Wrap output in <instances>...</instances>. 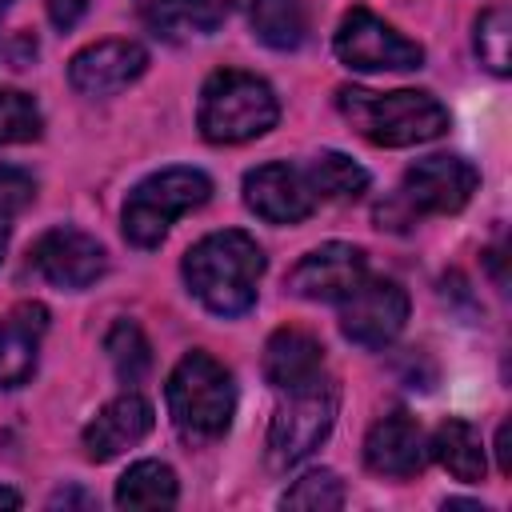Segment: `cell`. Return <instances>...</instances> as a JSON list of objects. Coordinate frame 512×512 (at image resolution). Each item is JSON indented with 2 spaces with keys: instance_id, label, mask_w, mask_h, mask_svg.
Segmentation results:
<instances>
[{
  "instance_id": "5bb4252c",
  "label": "cell",
  "mask_w": 512,
  "mask_h": 512,
  "mask_svg": "<svg viewBox=\"0 0 512 512\" xmlns=\"http://www.w3.org/2000/svg\"><path fill=\"white\" fill-rule=\"evenodd\" d=\"M428 460V440H424V428L416 424V416H408L404 408L380 416L368 436H364V464L376 472V476H388V480H408L424 468Z\"/></svg>"
},
{
  "instance_id": "d6a6232c",
  "label": "cell",
  "mask_w": 512,
  "mask_h": 512,
  "mask_svg": "<svg viewBox=\"0 0 512 512\" xmlns=\"http://www.w3.org/2000/svg\"><path fill=\"white\" fill-rule=\"evenodd\" d=\"M8 8H12V0H0V16H4V12H8Z\"/></svg>"
},
{
  "instance_id": "6da1fadb",
  "label": "cell",
  "mask_w": 512,
  "mask_h": 512,
  "mask_svg": "<svg viewBox=\"0 0 512 512\" xmlns=\"http://www.w3.org/2000/svg\"><path fill=\"white\" fill-rule=\"evenodd\" d=\"M184 284L188 292L216 316H244L256 304V284L264 276V252L260 244L240 232H208L184 252Z\"/></svg>"
},
{
  "instance_id": "7a4b0ae2",
  "label": "cell",
  "mask_w": 512,
  "mask_h": 512,
  "mask_svg": "<svg viewBox=\"0 0 512 512\" xmlns=\"http://www.w3.org/2000/svg\"><path fill=\"white\" fill-rule=\"evenodd\" d=\"M336 108L376 148H412L444 136L452 124L448 108L432 92H416V88H396V92L340 88Z\"/></svg>"
},
{
  "instance_id": "4dcf8cb0",
  "label": "cell",
  "mask_w": 512,
  "mask_h": 512,
  "mask_svg": "<svg viewBox=\"0 0 512 512\" xmlns=\"http://www.w3.org/2000/svg\"><path fill=\"white\" fill-rule=\"evenodd\" d=\"M0 508H20V496L12 488H0Z\"/></svg>"
},
{
  "instance_id": "d6986e66",
  "label": "cell",
  "mask_w": 512,
  "mask_h": 512,
  "mask_svg": "<svg viewBox=\"0 0 512 512\" xmlns=\"http://www.w3.org/2000/svg\"><path fill=\"white\" fill-rule=\"evenodd\" d=\"M308 0H252V32L276 52H296L308 40Z\"/></svg>"
},
{
  "instance_id": "2e32d148",
  "label": "cell",
  "mask_w": 512,
  "mask_h": 512,
  "mask_svg": "<svg viewBox=\"0 0 512 512\" xmlns=\"http://www.w3.org/2000/svg\"><path fill=\"white\" fill-rule=\"evenodd\" d=\"M48 328L44 304H16L0 316V388H20L36 368V348Z\"/></svg>"
},
{
  "instance_id": "7c38bea8",
  "label": "cell",
  "mask_w": 512,
  "mask_h": 512,
  "mask_svg": "<svg viewBox=\"0 0 512 512\" xmlns=\"http://www.w3.org/2000/svg\"><path fill=\"white\" fill-rule=\"evenodd\" d=\"M148 68V52L136 40H100L68 60V84L80 96H112L136 84Z\"/></svg>"
},
{
  "instance_id": "ffe728a7",
  "label": "cell",
  "mask_w": 512,
  "mask_h": 512,
  "mask_svg": "<svg viewBox=\"0 0 512 512\" xmlns=\"http://www.w3.org/2000/svg\"><path fill=\"white\" fill-rule=\"evenodd\" d=\"M180 496L176 472L160 460H140L116 480V504L120 508H172Z\"/></svg>"
},
{
  "instance_id": "4316f807",
  "label": "cell",
  "mask_w": 512,
  "mask_h": 512,
  "mask_svg": "<svg viewBox=\"0 0 512 512\" xmlns=\"http://www.w3.org/2000/svg\"><path fill=\"white\" fill-rule=\"evenodd\" d=\"M36 200V180L12 164H0V216H16Z\"/></svg>"
},
{
  "instance_id": "9c48e42d",
  "label": "cell",
  "mask_w": 512,
  "mask_h": 512,
  "mask_svg": "<svg viewBox=\"0 0 512 512\" xmlns=\"http://www.w3.org/2000/svg\"><path fill=\"white\" fill-rule=\"evenodd\" d=\"M340 332L360 348H384L404 332L408 320V292L396 280L364 276L340 300Z\"/></svg>"
},
{
  "instance_id": "ac0fdd59",
  "label": "cell",
  "mask_w": 512,
  "mask_h": 512,
  "mask_svg": "<svg viewBox=\"0 0 512 512\" xmlns=\"http://www.w3.org/2000/svg\"><path fill=\"white\" fill-rule=\"evenodd\" d=\"M428 456H436L440 468H448V472H452L456 480H464V484L484 480V468H488L480 432H476L468 420H444V424L432 432V440H428Z\"/></svg>"
},
{
  "instance_id": "1f68e13d",
  "label": "cell",
  "mask_w": 512,
  "mask_h": 512,
  "mask_svg": "<svg viewBox=\"0 0 512 512\" xmlns=\"http://www.w3.org/2000/svg\"><path fill=\"white\" fill-rule=\"evenodd\" d=\"M8 232H12V224H8V216H0V260L8 252Z\"/></svg>"
},
{
  "instance_id": "ba28073f",
  "label": "cell",
  "mask_w": 512,
  "mask_h": 512,
  "mask_svg": "<svg viewBox=\"0 0 512 512\" xmlns=\"http://www.w3.org/2000/svg\"><path fill=\"white\" fill-rule=\"evenodd\" d=\"M332 48L356 72H416L424 64V48L416 40L400 36L388 20H380L364 4L344 12Z\"/></svg>"
},
{
  "instance_id": "f546056e",
  "label": "cell",
  "mask_w": 512,
  "mask_h": 512,
  "mask_svg": "<svg viewBox=\"0 0 512 512\" xmlns=\"http://www.w3.org/2000/svg\"><path fill=\"white\" fill-rule=\"evenodd\" d=\"M496 456H500V472H508V424L496 428Z\"/></svg>"
},
{
  "instance_id": "e0dca14e",
  "label": "cell",
  "mask_w": 512,
  "mask_h": 512,
  "mask_svg": "<svg viewBox=\"0 0 512 512\" xmlns=\"http://www.w3.org/2000/svg\"><path fill=\"white\" fill-rule=\"evenodd\" d=\"M324 372V344L304 328H276L264 344V380L276 388H296Z\"/></svg>"
},
{
  "instance_id": "277c9868",
  "label": "cell",
  "mask_w": 512,
  "mask_h": 512,
  "mask_svg": "<svg viewBox=\"0 0 512 512\" xmlns=\"http://www.w3.org/2000/svg\"><path fill=\"white\" fill-rule=\"evenodd\" d=\"M280 104L268 80L240 72V68H220L204 80L200 88V108L196 124L208 144H244L276 128Z\"/></svg>"
},
{
  "instance_id": "8fae6325",
  "label": "cell",
  "mask_w": 512,
  "mask_h": 512,
  "mask_svg": "<svg viewBox=\"0 0 512 512\" xmlns=\"http://www.w3.org/2000/svg\"><path fill=\"white\" fill-rule=\"evenodd\" d=\"M244 204L268 224H300L316 208V192L304 176V168L272 160L244 176Z\"/></svg>"
},
{
  "instance_id": "9a60e30c",
  "label": "cell",
  "mask_w": 512,
  "mask_h": 512,
  "mask_svg": "<svg viewBox=\"0 0 512 512\" xmlns=\"http://www.w3.org/2000/svg\"><path fill=\"white\" fill-rule=\"evenodd\" d=\"M148 432H152V404L140 392H124V396H116L112 404H104L88 420L80 444H84V456L88 460L104 464V460L120 456L124 448L140 444Z\"/></svg>"
},
{
  "instance_id": "30bf717a",
  "label": "cell",
  "mask_w": 512,
  "mask_h": 512,
  "mask_svg": "<svg viewBox=\"0 0 512 512\" xmlns=\"http://www.w3.org/2000/svg\"><path fill=\"white\" fill-rule=\"evenodd\" d=\"M28 264L56 288H68V292H80V288H92L104 268H108V252L96 236L72 228V224H56L48 228L32 248H28Z\"/></svg>"
},
{
  "instance_id": "83f0119b",
  "label": "cell",
  "mask_w": 512,
  "mask_h": 512,
  "mask_svg": "<svg viewBox=\"0 0 512 512\" xmlns=\"http://www.w3.org/2000/svg\"><path fill=\"white\" fill-rule=\"evenodd\" d=\"M88 4H92V0H48V20H52L60 32H68V28L80 24V16L88 12Z\"/></svg>"
},
{
  "instance_id": "f1b7e54d",
  "label": "cell",
  "mask_w": 512,
  "mask_h": 512,
  "mask_svg": "<svg viewBox=\"0 0 512 512\" xmlns=\"http://www.w3.org/2000/svg\"><path fill=\"white\" fill-rule=\"evenodd\" d=\"M60 504H92V496H84V492H76V488H68V492H56L52 496V508H60Z\"/></svg>"
},
{
  "instance_id": "7402d4cb",
  "label": "cell",
  "mask_w": 512,
  "mask_h": 512,
  "mask_svg": "<svg viewBox=\"0 0 512 512\" xmlns=\"http://www.w3.org/2000/svg\"><path fill=\"white\" fill-rule=\"evenodd\" d=\"M104 352H108V360L124 384H140L144 372L152 368V344L136 320H116L104 336Z\"/></svg>"
},
{
  "instance_id": "3957f363",
  "label": "cell",
  "mask_w": 512,
  "mask_h": 512,
  "mask_svg": "<svg viewBox=\"0 0 512 512\" xmlns=\"http://www.w3.org/2000/svg\"><path fill=\"white\" fill-rule=\"evenodd\" d=\"M164 400H168V416H172L176 432L188 444L220 440L236 416L232 372L216 356H208L204 348H192L180 356V364L168 376Z\"/></svg>"
},
{
  "instance_id": "44dd1931",
  "label": "cell",
  "mask_w": 512,
  "mask_h": 512,
  "mask_svg": "<svg viewBox=\"0 0 512 512\" xmlns=\"http://www.w3.org/2000/svg\"><path fill=\"white\" fill-rule=\"evenodd\" d=\"M304 176H308L316 200H356V196L368 192V172H364L352 156L332 152V148L320 152V156L304 168Z\"/></svg>"
},
{
  "instance_id": "52a82bcc",
  "label": "cell",
  "mask_w": 512,
  "mask_h": 512,
  "mask_svg": "<svg viewBox=\"0 0 512 512\" xmlns=\"http://www.w3.org/2000/svg\"><path fill=\"white\" fill-rule=\"evenodd\" d=\"M476 184H480V172L464 156H452V152L424 156V160L408 164L400 196L392 204H380L376 220L384 224L396 212H404L400 220H412V216H452V212H460L472 200Z\"/></svg>"
},
{
  "instance_id": "d4e9b609",
  "label": "cell",
  "mask_w": 512,
  "mask_h": 512,
  "mask_svg": "<svg viewBox=\"0 0 512 512\" xmlns=\"http://www.w3.org/2000/svg\"><path fill=\"white\" fill-rule=\"evenodd\" d=\"M40 132H44V116L36 100L28 92L0 88V144H28L40 140Z\"/></svg>"
},
{
  "instance_id": "484cf974",
  "label": "cell",
  "mask_w": 512,
  "mask_h": 512,
  "mask_svg": "<svg viewBox=\"0 0 512 512\" xmlns=\"http://www.w3.org/2000/svg\"><path fill=\"white\" fill-rule=\"evenodd\" d=\"M212 0H136V12L160 28V32H172V28H208L212 16H208Z\"/></svg>"
},
{
  "instance_id": "603a6c76",
  "label": "cell",
  "mask_w": 512,
  "mask_h": 512,
  "mask_svg": "<svg viewBox=\"0 0 512 512\" xmlns=\"http://www.w3.org/2000/svg\"><path fill=\"white\" fill-rule=\"evenodd\" d=\"M508 40H512V16L508 4H492L476 16V56L488 72L508 76Z\"/></svg>"
},
{
  "instance_id": "4fadbf2b",
  "label": "cell",
  "mask_w": 512,
  "mask_h": 512,
  "mask_svg": "<svg viewBox=\"0 0 512 512\" xmlns=\"http://www.w3.org/2000/svg\"><path fill=\"white\" fill-rule=\"evenodd\" d=\"M368 276V260L364 248L332 240L312 248L292 272H288V292L300 300H340L344 292H352L360 280Z\"/></svg>"
},
{
  "instance_id": "cb8c5ba5",
  "label": "cell",
  "mask_w": 512,
  "mask_h": 512,
  "mask_svg": "<svg viewBox=\"0 0 512 512\" xmlns=\"http://www.w3.org/2000/svg\"><path fill=\"white\" fill-rule=\"evenodd\" d=\"M284 508H300V512H332L344 504V484L332 468H312L304 472L284 496H280Z\"/></svg>"
},
{
  "instance_id": "5b68a950",
  "label": "cell",
  "mask_w": 512,
  "mask_h": 512,
  "mask_svg": "<svg viewBox=\"0 0 512 512\" xmlns=\"http://www.w3.org/2000/svg\"><path fill=\"white\" fill-rule=\"evenodd\" d=\"M280 392L284 400L276 404L272 424H268V468L288 472L292 464L312 456L332 432L336 412H340V384L316 372L312 380L296 388H280Z\"/></svg>"
},
{
  "instance_id": "8992f818",
  "label": "cell",
  "mask_w": 512,
  "mask_h": 512,
  "mask_svg": "<svg viewBox=\"0 0 512 512\" xmlns=\"http://www.w3.org/2000/svg\"><path fill=\"white\" fill-rule=\"evenodd\" d=\"M212 196V180L200 172V168H160L152 176H144L128 200H124V212H120V228H124V240L136 244V248H156L168 228L200 208L204 200Z\"/></svg>"
}]
</instances>
